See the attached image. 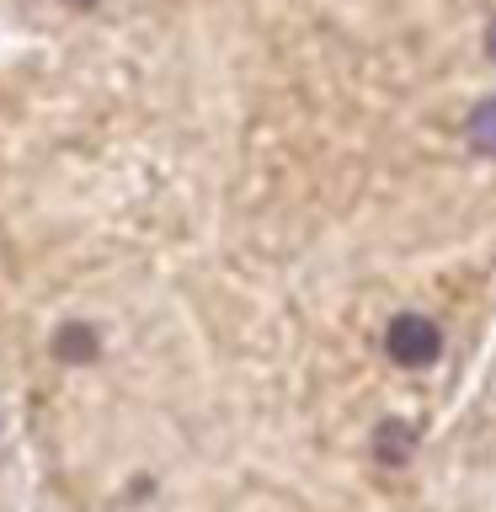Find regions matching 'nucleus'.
Returning <instances> with one entry per match:
<instances>
[{
  "label": "nucleus",
  "mask_w": 496,
  "mask_h": 512,
  "mask_svg": "<svg viewBox=\"0 0 496 512\" xmlns=\"http://www.w3.org/2000/svg\"><path fill=\"white\" fill-rule=\"evenodd\" d=\"M384 352H390V363L400 368H432L443 358V331H438V320H427V315H395L390 326H384Z\"/></svg>",
  "instance_id": "nucleus-1"
},
{
  "label": "nucleus",
  "mask_w": 496,
  "mask_h": 512,
  "mask_svg": "<svg viewBox=\"0 0 496 512\" xmlns=\"http://www.w3.org/2000/svg\"><path fill=\"white\" fill-rule=\"evenodd\" d=\"M416 454V432L406 422H379L374 432V459L384 464V470H400V464H411Z\"/></svg>",
  "instance_id": "nucleus-2"
},
{
  "label": "nucleus",
  "mask_w": 496,
  "mask_h": 512,
  "mask_svg": "<svg viewBox=\"0 0 496 512\" xmlns=\"http://www.w3.org/2000/svg\"><path fill=\"white\" fill-rule=\"evenodd\" d=\"M54 358L59 363H96V358H102V342H96L91 326H64L54 336Z\"/></svg>",
  "instance_id": "nucleus-3"
},
{
  "label": "nucleus",
  "mask_w": 496,
  "mask_h": 512,
  "mask_svg": "<svg viewBox=\"0 0 496 512\" xmlns=\"http://www.w3.org/2000/svg\"><path fill=\"white\" fill-rule=\"evenodd\" d=\"M464 139H470L475 155L496 160V96H486V102H480L470 118H464Z\"/></svg>",
  "instance_id": "nucleus-4"
},
{
  "label": "nucleus",
  "mask_w": 496,
  "mask_h": 512,
  "mask_svg": "<svg viewBox=\"0 0 496 512\" xmlns=\"http://www.w3.org/2000/svg\"><path fill=\"white\" fill-rule=\"evenodd\" d=\"M486 54H491V59H496V22H491V27H486Z\"/></svg>",
  "instance_id": "nucleus-5"
},
{
  "label": "nucleus",
  "mask_w": 496,
  "mask_h": 512,
  "mask_svg": "<svg viewBox=\"0 0 496 512\" xmlns=\"http://www.w3.org/2000/svg\"><path fill=\"white\" fill-rule=\"evenodd\" d=\"M70 6H96V0H70Z\"/></svg>",
  "instance_id": "nucleus-6"
}]
</instances>
